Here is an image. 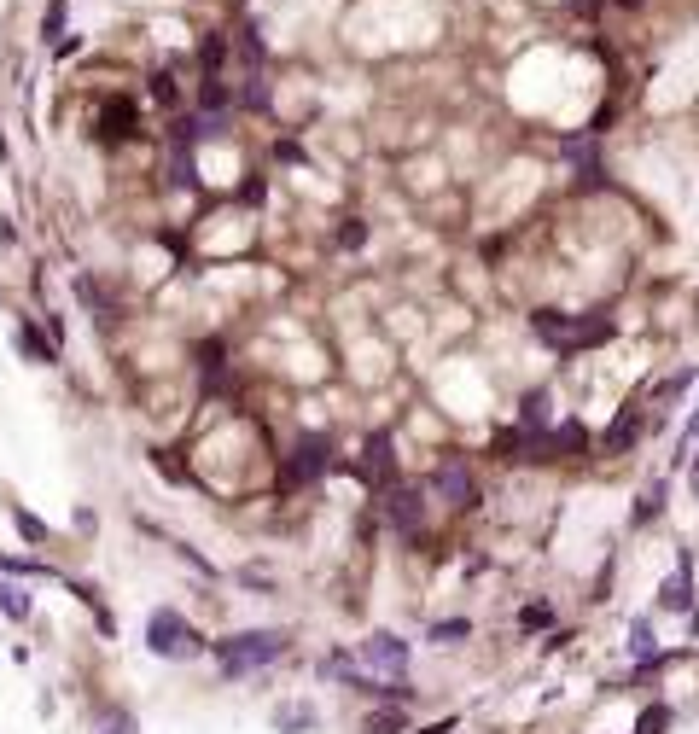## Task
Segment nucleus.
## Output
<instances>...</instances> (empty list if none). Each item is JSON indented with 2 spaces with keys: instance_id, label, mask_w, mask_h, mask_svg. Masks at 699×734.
I'll return each instance as SVG.
<instances>
[{
  "instance_id": "2",
  "label": "nucleus",
  "mask_w": 699,
  "mask_h": 734,
  "mask_svg": "<svg viewBox=\"0 0 699 734\" xmlns=\"http://www.w3.org/2000/svg\"><path fill=\"white\" fill-rule=\"evenodd\" d=\"M140 647L164 665H199V659H210V630L181 606H152L140 624Z\"/></svg>"
},
{
  "instance_id": "7",
  "label": "nucleus",
  "mask_w": 699,
  "mask_h": 734,
  "mask_svg": "<svg viewBox=\"0 0 699 734\" xmlns=\"http://www.w3.org/2000/svg\"><path fill=\"white\" fill-rule=\"evenodd\" d=\"M268 729L274 734H321V705L303 700V694H286L280 705H268Z\"/></svg>"
},
{
  "instance_id": "4",
  "label": "nucleus",
  "mask_w": 699,
  "mask_h": 734,
  "mask_svg": "<svg viewBox=\"0 0 699 734\" xmlns=\"http://www.w3.org/2000/svg\"><path fill=\"white\" fill-rule=\"evenodd\" d=\"M426 496L443 501L449 513H472L484 501V490H478V472L466 455H437V467L426 472Z\"/></svg>"
},
{
  "instance_id": "9",
  "label": "nucleus",
  "mask_w": 699,
  "mask_h": 734,
  "mask_svg": "<svg viewBox=\"0 0 699 734\" xmlns=\"http://www.w3.org/2000/svg\"><path fill=\"white\" fill-rule=\"evenodd\" d=\"M659 653H665L659 618H653V612H635L630 624H624V659H630V665H647V659H659Z\"/></svg>"
},
{
  "instance_id": "6",
  "label": "nucleus",
  "mask_w": 699,
  "mask_h": 734,
  "mask_svg": "<svg viewBox=\"0 0 699 734\" xmlns=\"http://www.w3.org/2000/svg\"><path fill=\"white\" fill-rule=\"evenodd\" d=\"M653 432V420H647V391H635L630 402H624V408H618V414H612V426H606V432H600V455H606V461H618V455H630L635 443H641V437Z\"/></svg>"
},
{
  "instance_id": "5",
  "label": "nucleus",
  "mask_w": 699,
  "mask_h": 734,
  "mask_svg": "<svg viewBox=\"0 0 699 734\" xmlns=\"http://www.w3.org/2000/svg\"><path fill=\"white\" fill-rule=\"evenodd\" d=\"M699 606V577H694V548L676 542V571L653 589V618H688Z\"/></svg>"
},
{
  "instance_id": "3",
  "label": "nucleus",
  "mask_w": 699,
  "mask_h": 734,
  "mask_svg": "<svg viewBox=\"0 0 699 734\" xmlns=\"http://www.w3.org/2000/svg\"><path fill=\"white\" fill-rule=\"evenodd\" d=\"M350 653H356V665L367 676H379V682H397V676H414V641L402 630H385V624H373L350 641Z\"/></svg>"
},
{
  "instance_id": "16",
  "label": "nucleus",
  "mask_w": 699,
  "mask_h": 734,
  "mask_svg": "<svg viewBox=\"0 0 699 734\" xmlns=\"http://www.w3.org/2000/svg\"><path fill=\"white\" fill-rule=\"evenodd\" d=\"M699 443V402L694 408H688V420H682V432H676V455H670V461H676V467H682V461H688V449H694Z\"/></svg>"
},
{
  "instance_id": "8",
  "label": "nucleus",
  "mask_w": 699,
  "mask_h": 734,
  "mask_svg": "<svg viewBox=\"0 0 699 734\" xmlns=\"http://www.w3.org/2000/svg\"><path fill=\"white\" fill-rule=\"evenodd\" d=\"M554 630H560V606L548 601V595H531V601L513 612V635H519V641H536V635L548 641Z\"/></svg>"
},
{
  "instance_id": "17",
  "label": "nucleus",
  "mask_w": 699,
  "mask_h": 734,
  "mask_svg": "<svg viewBox=\"0 0 699 734\" xmlns=\"http://www.w3.org/2000/svg\"><path fill=\"white\" fill-rule=\"evenodd\" d=\"M65 6H70V0H53V12H47V24H41L47 41H65Z\"/></svg>"
},
{
  "instance_id": "14",
  "label": "nucleus",
  "mask_w": 699,
  "mask_h": 734,
  "mask_svg": "<svg viewBox=\"0 0 699 734\" xmlns=\"http://www.w3.org/2000/svg\"><path fill=\"white\" fill-rule=\"evenodd\" d=\"M0 618H6V624H30V618H35L30 583H18V577H0Z\"/></svg>"
},
{
  "instance_id": "13",
  "label": "nucleus",
  "mask_w": 699,
  "mask_h": 734,
  "mask_svg": "<svg viewBox=\"0 0 699 734\" xmlns=\"http://www.w3.org/2000/svg\"><path fill=\"white\" fill-rule=\"evenodd\" d=\"M665 507H670V478H653V484L635 496V507H630V531L659 525V519H665Z\"/></svg>"
},
{
  "instance_id": "18",
  "label": "nucleus",
  "mask_w": 699,
  "mask_h": 734,
  "mask_svg": "<svg viewBox=\"0 0 699 734\" xmlns=\"http://www.w3.org/2000/svg\"><path fill=\"white\" fill-rule=\"evenodd\" d=\"M682 624H688V635H694V647H699V606L688 612V618H682Z\"/></svg>"
},
{
  "instance_id": "10",
  "label": "nucleus",
  "mask_w": 699,
  "mask_h": 734,
  "mask_svg": "<svg viewBox=\"0 0 699 734\" xmlns=\"http://www.w3.org/2000/svg\"><path fill=\"white\" fill-rule=\"evenodd\" d=\"M682 723V711H676V700H665V694H647V700H635L630 711V734H670Z\"/></svg>"
},
{
  "instance_id": "11",
  "label": "nucleus",
  "mask_w": 699,
  "mask_h": 734,
  "mask_svg": "<svg viewBox=\"0 0 699 734\" xmlns=\"http://www.w3.org/2000/svg\"><path fill=\"white\" fill-rule=\"evenodd\" d=\"M408 729H414L408 705H362L356 711V734H408Z\"/></svg>"
},
{
  "instance_id": "12",
  "label": "nucleus",
  "mask_w": 699,
  "mask_h": 734,
  "mask_svg": "<svg viewBox=\"0 0 699 734\" xmlns=\"http://www.w3.org/2000/svg\"><path fill=\"white\" fill-rule=\"evenodd\" d=\"M472 635H478V624H472L466 612H449V618H432V624L420 630V641H426V647H437V653H449V647H466Z\"/></svg>"
},
{
  "instance_id": "15",
  "label": "nucleus",
  "mask_w": 699,
  "mask_h": 734,
  "mask_svg": "<svg viewBox=\"0 0 699 734\" xmlns=\"http://www.w3.org/2000/svg\"><path fill=\"white\" fill-rule=\"evenodd\" d=\"M6 513H12V525H18V536H24L30 548H41V554H47V548L59 542V536L47 531V519H35V513L24 507V501H6Z\"/></svg>"
},
{
  "instance_id": "1",
  "label": "nucleus",
  "mask_w": 699,
  "mask_h": 734,
  "mask_svg": "<svg viewBox=\"0 0 699 734\" xmlns=\"http://www.w3.org/2000/svg\"><path fill=\"white\" fill-rule=\"evenodd\" d=\"M292 659V630H222L210 635V665L222 682H251V676H263V670L286 665Z\"/></svg>"
}]
</instances>
